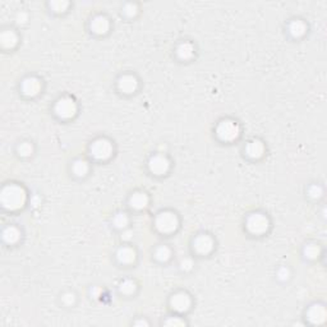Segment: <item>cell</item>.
Listing matches in <instances>:
<instances>
[{"label": "cell", "mask_w": 327, "mask_h": 327, "mask_svg": "<svg viewBox=\"0 0 327 327\" xmlns=\"http://www.w3.org/2000/svg\"><path fill=\"white\" fill-rule=\"evenodd\" d=\"M112 225H114V228H116V229L126 230V228H128V225H130V216H128L126 212H124V211H118V212L112 216Z\"/></svg>", "instance_id": "obj_24"}, {"label": "cell", "mask_w": 327, "mask_h": 327, "mask_svg": "<svg viewBox=\"0 0 327 327\" xmlns=\"http://www.w3.org/2000/svg\"><path fill=\"white\" fill-rule=\"evenodd\" d=\"M122 12H123L124 16H126V17L133 18V17H136V16H137L138 6L136 3H126L123 6V9H122Z\"/></svg>", "instance_id": "obj_30"}, {"label": "cell", "mask_w": 327, "mask_h": 327, "mask_svg": "<svg viewBox=\"0 0 327 327\" xmlns=\"http://www.w3.org/2000/svg\"><path fill=\"white\" fill-rule=\"evenodd\" d=\"M324 186L320 183H312L308 186L307 188V196L310 198H312V200H321L322 197H324Z\"/></svg>", "instance_id": "obj_26"}, {"label": "cell", "mask_w": 327, "mask_h": 327, "mask_svg": "<svg viewBox=\"0 0 327 327\" xmlns=\"http://www.w3.org/2000/svg\"><path fill=\"white\" fill-rule=\"evenodd\" d=\"M193 250L197 254L200 256H207L214 250L215 247V242H214L212 236L208 234H198L194 239H193Z\"/></svg>", "instance_id": "obj_11"}, {"label": "cell", "mask_w": 327, "mask_h": 327, "mask_svg": "<svg viewBox=\"0 0 327 327\" xmlns=\"http://www.w3.org/2000/svg\"><path fill=\"white\" fill-rule=\"evenodd\" d=\"M322 252H324V250L321 246L318 243H314V242L307 243L302 250V254L308 261H317L322 256Z\"/></svg>", "instance_id": "obj_19"}, {"label": "cell", "mask_w": 327, "mask_h": 327, "mask_svg": "<svg viewBox=\"0 0 327 327\" xmlns=\"http://www.w3.org/2000/svg\"><path fill=\"white\" fill-rule=\"evenodd\" d=\"M70 6V4L68 3V2H64V0H56V2H50L49 3V6L52 9L54 12H56V13H63V12H66V9H68V6Z\"/></svg>", "instance_id": "obj_31"}, {"label": "cell", "mask_w": 327, "mask_h": 327, "mask_svg": "<svg viewBox=\"0 0 327 327\" xmlns=\"http://www.w3.org/2000/svg\"><path fill=\"white\" fill-rule=\"evenodd\" d=\"M128 204H130V208L141 211V210H144L147 206H148L150 197L146 192H144V190H136V192H133L132 194L130 196Z\"/></svg>", "instance_id": "obj_16"}, {"label": "cell", "mask_w": 327, "mask_h": 327, "mask_svg": "<svg viewBox=\"0 0 327 327\" xmlns=\"http://www.w3.org/2000/svg\"><path fill=\"white\" fill-rule=\"evenodd\" d=\"M133 324H134V326H148L150 322H147L146 320L141 318V320H137V321L133 322Z\"/></svg>", "instance_id": "obj_36"}, {"label": "cell", "mask_w": 327, "mask_h": 327, "mask_svg": "<svg viewBox=\"0 0 327 327\" xmlns=\"http://www.w3.org/2000/svg\"><path fill=\"white\" fill-rule=\"evenodd\" d=\"M164 324L165 326H170V327H180V326H186V321L184 318H182V317L179 316H172V317H168L165 321H164Z\"/></svg>", "instance_id": "obj_29"}, {"label": "cell", "mask_w": 327, "mask_h": 327, "mask_svg": "<svg viewBox=\"0 0 327 327\" xmlns=\"http://www.w3.org/2000/svg\"><path fill=\"white\" fill-rule=\"evenodd\" d=\"M170 308L174 310L175 313L178 314H183V313H186L192 307V298L186 292H183V290H179V292H175L172 296H170L169 300Z\"/></svg>", "instance_id": "obj_8"}, {"label": "cell", "mask_w": 327, "mask_h": 327, "mask_svg": "<svg viewBox=\"0 0 327 327\" xmlns=\"http://www.w3.org/2000/svg\"><path fill=\"white\" fill-rule=\"evenodd\" d=\"M17 152L22 158H30L34 154V144L31 142H22L18 144Z\"/></svg>", "instance_id": "obj_28"}, {"label": "cell", "mask_w": 327, "mask_h": 327, "mask_svg": "<svg viewBox=\"0 0 327 327\" xmlns=\"http://www.w3.org/2000/svg\"><path fill=\"white\" fill-rule=\"evenodd\" d=\"M26 202L27 192L20 184H6L0 192V204L8 211H18L24 207Z\"/></svg>", "instance_id": "obj_1"}, {"label": "cell", "mask_w": 327, "mask_h": 327, "mask_svg": "<svg viewBox=\"0 0 327 327\" xmlns=\"http://www.w3.org/2000/svg\"><path fill=\"white\" fill-rule=\"evenodd\" d=\"M101 294H102V289H101L100 286H94L91 289V296H94V298H95V299L100 298Z\"/></svg>", "instance_id": "obj_34"}, {"label": "cell", "mask_w": 327, "mask_h": 327, "mask_svg": "<svg viewBox=\"0 0 327 327\" xmlns=\"http://www.w3.org/2000/svg\"><path fill=\"white\" fill-rule=\"evenodd\" d=\"M270 225L271 222L268 216L264 212H260V211L250 214L248 218H246V229L252 236H264L268 232Z\"/></svg>", "instance_id": "obj_5"}, {"label": "cell", "mask_w": 327, "mask_h": 327, "mask_svg": "<svg viewBox=\"0 0 327 327\" xmlns=\"http://www.w3.org/2000/svg\"><path fill=\"white\" fill-rule=\"evenodd\" d=\"M20 91L27 98H34V96L40 95V92L42 91V80L36 76H28L22 80Z\"/></svg>", "instance_id": "obj_10"}, {"label": "cell", "mask_w": 327, "mask_h": 327, "mask_svg": "<svg viewBox=\"0 0 327 327\" xmlns=\"http://www.w3.org/2000/svg\"><path fill=\"white\" fill-rule=\"evenodd\" d=\"M215 133L216 137L220 141L229 144V142H234L238 140L242 133V130L238 122L234 120V119L225 118L218 122V126H216Z\"/></svg>", "instance_id": "obj_2"}, {"label": "cell", "mask_w": 327, "mask_h": 327, "mask_svg": "<svg viewBox=\"0 0 327 327\" xmlns=\"http://www.w3.org/2000/svg\"><path fill=\"white\" fill-rule=\"evenodd\" d=\"M276 275H278V278L280 280V282H288V280L290 278V276H292V272H290L289 267L282 266V267H280V268H278V274H276Z\"/></svg>", "instance_id": "obj_32"}, {"label": "cell", "mask_w": 327, "mask_h": 327, "mask_svg": "<svg viewBox=\"0 0 327 327\" xmlns=\"http://www.w3.org/2000/svg\"><path fill=\"white\" fill-rule=\"evenodd\" d=\"M175 52H176V56H178L180 60H190L196 55V46L194 44L190 42V41H182V42L176 46Z\"/></svg>", "instance_id": "obj_18"}, {"label": "cell", "mask_w": 327, "mask_h": 327, "mask_svg": "<svg viewBox=\"0 0 327 327\" xmlns=\"http://www.w3.org/2000/svg\"><path fill=\"white\" fill-rule=\"evenodd\" d=\"M327 318V310L326 304L322 302H314L312 304L308 306L306 310V320L310 322V324H324Z\"/></svg>", "instance_id": "obj_7"}, {"label": "cell", "mask_w": 327, "mask_h": 327, "mask_svg": "<svg viewBox=\"0 0 327 327\" xmlns=\"http://www.w3.org/2000/svg\"><path fill=\"white\" fill-rule=\"evenodd\" d=\"M27 14L26 13H23V12H20V13H18V16H17V22L18 23H24L27 20Z\"/></svg>", "instance_id": "obj_35"}, {"label": "cell", "mask_w": 327, "mask_h": 327, "mask_svg": "<svg viewBox=\"0 0 327 327\" xmlns=\"http://www.w3.org/2000/svg\"><path fill=\"white\" fill-rule=\"evenodd\" d=\"M54 112L58 118L63 119V120H69V119L74 118L77 115L78 105L72 96H62L55 101Z\"/></svg>", "instance_id": "obj_6"}, {"label": "cell", "mask_w": 327, "mask_h": 327, "mask_svg": "<svg viewBox=\"0 0 327 327\" xmlns=\"http://www.w3.org/2000/svg\"><path fill=\"white\" fill-rule=\"evenodd\" d=\"M115 257H116V260H118V262L120 264L130 266V264H134L136 260H137V250H136L134 247H132V246L124 244V246L118 248V250L115 253Z\"/></svg>", "instance_id": "obj_14"}, {"label": "cell", "mask_w": 327, "mask_h": 327, "mask_svg": "<svg viewBox=\"0 0 327 327\" xmlns=\"http://www.w3.org/2000/svg\"><path fill=\"white\" fill-rule=\"evenodd\" d=\"M60 302L64 307H73L77 302V296L72 290H66L60 296Z\"/></svg>", "instance_id": "obj_27"}, {"label": "cell", "mask_w": 327, "mask_h": 327, "mask_svg": "<svg viewBox=\"0 0 327 327\" xmlns=\"http://www.w3.org/2000/svg\"><path fill=\"white\" fill-rule=\"evenodd\" d=\"M137 289L138 285L137 282H136V280H133V278H124V280H122L120 284H119V292H120V294L126 296H134Z\"/></svg>", "instance_id": "obj_23"}, {"label": "cell", "mask_w": 327, "mask_h": 327, "mask_svg": "<svg viewBox=\"0 0 327 327\" xmlns=\"http://www.w3.org/2000/svg\"><path fill=\"white\" fill-rule=\"evenodd\" d=\"M148 170L152 172L154 175H165L170 169V160L168 156L162 152H158L152 155L148 158Z\"/></svg>", "instance_id": "obj_9"}, {"label": "cell", "mask_w": 327, "mask_h": 327, "mask_svg": "<svg viewBox=\"0 0 327 327\" xmlns=\"http://www.w3.org/2000/svg\"><path fill=\"white\" fill-rule=\"evenodd\" d=\"M90 172V165L84 158H76L72 162V172L77 178H84Z\"/></svg>", "instance_id": "obj_21"}, {"label": "cell", "mask_w": 327, "mask_h": 327, "mask_svg": "<svg viewBox=\"0 0 327 327\" xmlns=\"http://www.w3.org/2000/svg\"><path fill=\"white\" fill-rule=\"evenodd\" d=\"M308 24L302 18H294L288 24V32L293 38H302L307 34Z\"/></svg>", "instance_id": "obj_17"}, {"label": "cell", "mask_w": 327, "mask_h": 327, "mask_svg": "<svg viewBox=\"0 0 327 327\" xmlns=\"http://www.w3.org/2000/svg\"><path fill=\"white\" fill-rule=\"evenodd\" d=\"M193 266H194V264H193V261H192V258H184V260H182V262H180V268L183 271H190L193 268Z\"/></svg>", "instance_id": "obj_33"}, {"label": "cell", "mask_w": 327, "mask_h": 327, "mask_svg": "<svg viewBox=\"0 0 327 327\" xmlns=\"http://www.w3.org/2000/svg\"><path fill=\"white\" fill-rule=\"evenodd\" d=\"M2 236H3V240L6 244H16L20 239V232L17 226L9 225L3 230Z\"/></svg>", "instance_id": "obj_22"}, {"label": "cell", "mask_w": 327, "mask_h": 327, "mask_svg": "<svg viewBox=\"0 0 327 327\" xmlns=\"http://www.w3.org/2000/svg\"><path fill=\"white\" fill-rule=\"evenodd\" d=\"M116 84H118V88L122 94L124 95H132L137 91L138 88V78L136 77L134 74H130V73H124L116 80Z\"/></svg>", "instance_id": "obj_12"}, {"label": "cell", "mask_w": 327, "mask_h": 327, "mask_svg": "<svg viewBox=\"0 0 327 327\" xmlns=\"http://www.w3.org/2000/svg\"><path fill=\"white\" fill-rule=\"evenodd\" d=\"M179 224L180 221L178 215L172 210L160 211L155 218V228L161 234H172L178 230Z\"/></svg>", "instance_id": "obj_4"}, {"label": "cell", "mask_w": 327, "mask_h": 327, "mask_svg": "<svg viewBox=\"0 0 327 327\" xmlns=\"http://www.w3.org/2000/svg\"><path fill=\"white\" fill-rule=\"evenodd\" d=\"M154 257H155L156 261L161 262V264H165V262H168L172 258V250H170L168 246H165V244L158 246L155 250V252H154Z\"/></svg>", "instance_id": "obj_25"}, {"label": "cell", "mask_w": 327, "mask_h": 327, "mask_svg": "<svg viewBox=\"0 0 327 327\" xmlns=\"http://www.w3.org/2000/svg\"><path fill=\"white\" fill-rule=\"evenodd\" d=\"M264 152H266V147H264V142L258 138H253V140L248 141L244 147L246 156L252 158V160H260L261 158H264Z\"/></svg>", "instance_id": "obj_13"}, {"label": "cell", "mask_w": 327, "mask_h": 327, "mask_svg": "<svg viewBox=\"0 0 327 327\" xmlns=\"http://www.w3.org/2000/svg\"><path fill=\"white\" fill-rule=\"evenodd\" d=\"M90 155L98 161H106L114 155V144L106 137H98L90 144Z\"/></svg>", "instance_id": "obj_3"}, {"label": "cell", "mask_w": 327, "mask_h": 327, "mask_svg": "<svg viewBox=\"0 0 327 327\" xmlns=\"http://www.w3.org/2000/svg\"><path fill=\"white\" fill-rule=\"evenodd\" d=\"M90 30H91L92 34H98V36L106 34L110 30L109 18L104 14H96L95 17L91 18V22H90Z\"/></svg>", "instance_id": "obj_15"}, {"label": "cell", "mask_w": 327, "mask_h": 327, "mask_svg": "<svg viewBox=\"0 0 327 327\" xmlns=\"http://www.w3.org/2000/svg\"><path fill=\"white\" fill-rule=\"evenodd\" d=\"M0 42L6 49H13L18 42V36L13 30H4L0 34Z\"/></svg>", "instance_id": "obj_20"}]
</instances>
